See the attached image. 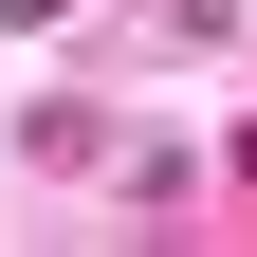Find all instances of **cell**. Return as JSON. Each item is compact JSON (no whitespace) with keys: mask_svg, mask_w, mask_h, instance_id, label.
<instances>
[{"mask_svg":"<svg viewBox=\"0 0 257 257\" xmlns=\"http://www.w3.org/2000/svg\"><path fill=\"white\" fill-rule=\"evenodd\" d=\"M0 19H74V0H0Z\"/></svg>","mask_w":257,"mask_h":257,"instance_id":"6da1fadb","label":"cell"}]
</instances>
